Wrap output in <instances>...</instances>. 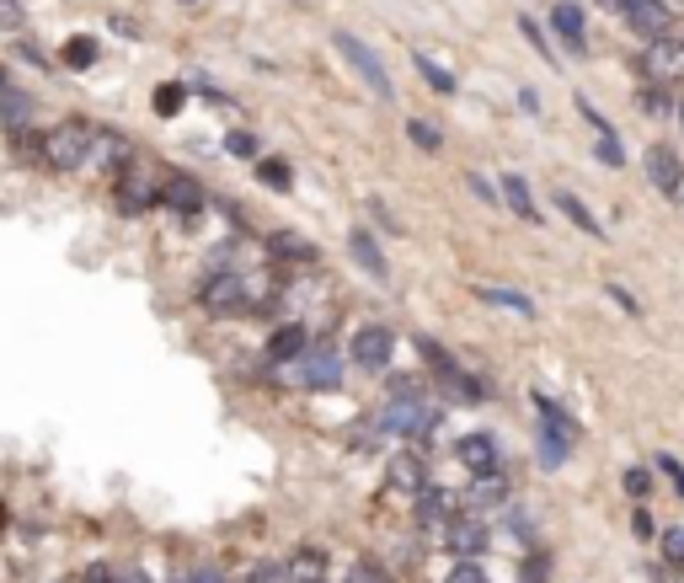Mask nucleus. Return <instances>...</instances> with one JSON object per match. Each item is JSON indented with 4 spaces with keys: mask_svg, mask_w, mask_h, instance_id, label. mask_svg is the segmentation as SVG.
<instances>
[{
    "mask_svg": "<svg viewBox=\"0 0 684 583\" xmlns=\"http://www.w3.org/2000/svg\"><path fill=\"white\" fill-rule=\"evenodd\" d=\"M273 252L294 257V263H316V247H310L305 236H289V230H278V236H273Z\"/></svg>",
    "mask_w": 684,
    "mask_h": 583,
    "instance_id": "nucleus-26",
    "label": "nucleus"
},
{
    "mask_svg": "<svg viewBox=\"0 0 684 583\" xmlns=\"http://www.w3.org/2000/svg\"><path fill=\"white\" fill-rule=\"evenodd\" d=\"M642 70L652 75V81H679L684 75V43L668 33V38H658V43H647V54H642Z\"/></svg>",
    "mask_w": 684,
    "mask_h": 583,
    "instance_id": "nucleus-7",
    "label": "nucleus"
},
{
    "mask_svg": "<svg viewBox=\"0 0 684 583\" xmlns=\"http://www.w3.org/2000/svg\"><path fill=\"white\" fill-rule=\"evenodd\" d=\"M551 27H556V38L567 43V54H588V22H583V6L578 0H562V6L551 11Z\"/></svg>",
    "mask_w": 684,
    "mask_h": 583,
    "instance_id": "nucleus-9",
    "label": "nucleus"
},
{
    "mask_svg": "<svg viewBox=\"0 0 684 583\" xmlns=\"http://www.w3.org/2000/svg\"><path fill=\"white\" fill-rule=\"evenodd\" d=\"M407 140H412L417 150H428V156H433V150L444 145V134L433 129V124H423V118H407Z\"/></svg>",
    "mask_w": 684,
    "mask_h": 583,
    "instance_id": "nucleus-27",
    "label": "nucleus"
},
{
    "mask_svg": "<svg viewBox=\"0 0 684 583\" xmlns=\"http://www.w3.org/2000/svg\"><path fill=\"white\" fill-rule=\"evenodd\" d=\"M391 348H396V337H391V327H380V321H369V327H359L353 332V364L359 370H369V375H380V370H391Z\"/></svg>",
    "mask_w": 684,
    "mask_h": 583,
    "instance_id": "nucleus-4",
    "label": "nucleus"
},
{
    "mask_svg": "<svg viewBox=\"0 0 684 583\" xmlns=\"http://www.w3.org/2000/svg\"><path fill=\"white\" fill-rule=\"evenodd\" d=\"M380 428L385 434H407V439H428L433 428H439V412H433L423 396H417L412 386H401V396L391 407L380 412Z\"/></svg>",
    "mask_w": 684,
    "mask_h": 583,
    "instance_id": "nucleus-2",
    "label": "nucleus"
},
{
    "mask_svg": "<svg viewBox=\"0 0 684 583\" xmlns=\"http://www.w3.org/2000/svg\"><path fill=\"white\" fill-rule=\"evenodd\" d=\"M193 583H225V573H220V567H198Z\"/></svg>",
    "mask_w": 684,
    "mask_h": 583,
    "instance_id": "nucleus-46",
    "label": "nucleus"
},
{
    "mask_svg": "<svg viewBox=\"0 0 684 583\" xmlns=\"http://www.w3.org/2000/svg\"><path fill=\"white\" fill-rule=\"evenodd\" d=\"M385 477H391V487H401V493H423V487H428V466L417 455H396L391 466H385Z\"/></svg>",
    "mask_w": 684,
    "mask_h": 583,
    "instance_id": "nucleus-15",
    "label": "nucleus"
},
{
    "mask_svg": "<svg viewBox=\"0 0 684 583\" xmlns=\"http://www.w3.org/2000/svg\"><path fill=\"white\" fill-rule=\"evenodd\" d=\"M626 493H631L636 503H642V498L652 493V471H642V466H631V471H626Z\"/></svg>",
    "mask_w": 684,
    "mask_h": 583,
    "instance_id": "nucleus-35",
    "label": "nucleus"
},
{
    "mask_svg": "<svg viewBox=\"0 0 684 583\" xmlns=\"http://www.w3.org/2000/svg\"><path fill=\"white\" fill-rule=\"evenodd\" d=\"M305 348H310V337H305V327H278V332L268 337V359H273V364L305 359Z\"/></svg>",
    "mask_w": 684,
    "mask_h": 583,
    "instance_id": "nucleus-17",
    "label": "nucleus"
},
{
    "mask_svg": "<svg viewBox=\"0 0 684 583\" xmlns=\"http://www.w3.org/2000/svg\"><path fill=\"white\" fill-rule=\"evenodd\" d=\"M161 198H166V204L177 209V214H198V209H204V188H198L193 177H166Z\"/></svg>",
    "mask_w": 684,
    "mask_h": 583,
    "instance_id": "nucleus-16",
    "label": "nucleus"
},
{
    "mask_svg": "<svg viewBox=\"0 0 684 583\" xmlns=\"http://www.w3.org/2000/svg\"><path fill=\"white\" fill-rule=\"evenodd\" d=\"M332 43H337V54H342V59H348V65H353V70H359V81H364L369 91H375V97H380V102H391V97H396V86H391V75H385V65H380V54H375V49H369V43H364L359 33H337Z\"/></svg>",
    "mask_w": 684,
    "mask_h": 583,
    "instance_id": "nucleus-3",
    "label": "nucleus"
},
{
    "mask_svg": "<svg viewBox=\"0 0 684 583\" xmlns=\"http://www.w3.org/2000/svg\"><path fill=\"white\" fill-rule=\"evenodd\" d=\"M257 177L268 182V188H278V193H284V188H289V161H278V156L257 161Z\"/></svg>",
    "mask_w": 684,
    "mask_h": 583,
    "instance_id": "nucleus-30",
    "label": "nucleus"
},
{
    "mask_svg": "<svg viewBox=\"0 0 684 583\" xmlns=\"http://www.w3.org/2000/svg\"><path fill=\"white\" fill-rule=\"evenodd\" d=\"M150 198H155L150 188H123V193H118V204H123V209H150Z\"/></svg>",
    "mask_w": 684,
    "mask_h": 583,
    "instance_id": "nucleus-41",
    "label": "nucleus"
},
{
    "mask_svg": "<svg viewBox=\"0 0 684 583\" xmlns=\"http://www.w3.org/2000/svg\"><path fill=\"white\" fill-rule=\"evenodd\" d=\"M519 583H551V557H546V551H535V557L524 562V573H519Z\"/></svg>",
    "mask_w": 684,
    "mask_h": 583,
    "instance_id": "nucleus-33",
    "label": "nucleus"
},
{
    "mask_svg": "<svg viewBox=\"0 0 684 583\" xmlns=\"http://www.w3.org/2000/svg\"><path fill=\"white\" fill-rule=\"evenodd\" d=\"M476 295L487 300V305H503V311H513V316H535V300L519 295V289H492V284H481Z\"/></svg>",
    "mask_w": 684,
    "mask_h": 583,
    "instance_id": "nucleus-20",
    "label": "nucleus"
},
{
    "mask_svg": "<svg viewBox=\"0 0 684 583\" xmlns=\"http://www.w3.org/2000/svg\"><path fill=\"white\" fill-rule=\"evenodd\" d=\"M594 156H599L604 166H626V150H620V140H615V134H599Z\"/></svg>",
    "mask_w": 684,
    "mask_h": 583,
    "instance_id": "nucleus-34",
    "label": "nucleus"
},
{
    "mask_svg": "<svg viewBox=\"0 0 684 583\" xmlns=\"http://www.w3.org/2000/svg\"><path fill=\"white\" fill-rule=\"evenodd\" d=\"M300 380H305V386H316V391H337L342 386V354H332V348H305Z\"/></svg>",
    "mask_w": 684,
    "mask_h": 583,
    "instance_id": "nucleus-8",
    "label": "nucleus"
},
{
    "mask_svg": "<svg viewBox=\"0 0 684 583\" xmlns=\"http://www.w3.org/2000/svg\"><path fill=\"white\" fill-rule=\"evenodd\" d=\"M182 107H188V86H177V81L155 86V113H161V118H177Z\"/></svg>",
    "mask_w": 684,
    "mask_h": 583,
    "instance_id": "nucleus-25",
    "label": "nucleus"
},
{
    "mask_svg": "<svg viewBox=\"0 0 684 583\" xmlns=\"http://www.w3.org/2000/svg\"><path fill=\"white\" fill-rule=\"evenodd\" d=\"M663 562L684 573V525H668V530H663Z\"/></svg>",
    "mask_w": 684,
    "mask_h": 583,
    "instance_id": "nucleus-29",
    "label": "nucleus"
},
{
    "mask_svg": "<svg viewBox=\"0 0 684 583\" xmlns=\"http://www.w3.org/2000/svg\"><path fill=\"white\" fill-rule=\"evenodd\" d=\"M444 583H492V578H487V567H481L476 557H460V567H449Z\"/></svg>",
    "mask_w": 684,
    "mask_h": 583,
    "instance_id": "nucleus-31",
    "label": "nucleus"
},
{
    "mask_svg": "<svg viewBox=\"0 0 684 583\" xmlns=\"http://www.w3.org/2000/svg\"><path fill=\"white\" fill-rule=\"evenodd\" d=\"M556 209H562L567 220H572V225L583 230V236H594V241H604V225L594 220V209H588V204H583L578 193H567V188H562V193H556Z\"/></svg>",
    "mask_w": 684,
    "mask_h": 583,
    "instance_id": "nucleus-19",
    "label": "nucleus"
},
{
    "mask_svg": "<svg viewBox=\"0 0 684 583\" xmlns=\"http://www.w3.org/2000/svg\"><path fill=\"white\" fill-rule=\"evenodd\" d=\"M348 252H353V263H359L364 273H369V279H391V263H385V252H380V241L375 236H369V230H353V236H348Z\"/></svg>",
    "mask_w": 684,
    "mask_h": 583,
    "instance_id": "nucleus-12",
    "label": "nucleus"
},
{
    "mask_svg": "<svg viewBox=\"0 0 684 583\" xmlns=\"http://www.w3.org/2000/svg\"><path fill=\"white\" fill-rule=\"evenodd\" d=\"M647 177H652V188L668 193V198H679V188H684V166H679V156L668 145L647 150Z\"/></svg>",
    "mask_w": 684,
    "mask_h": 583,
    "instance_id": "nucleus-10",
    "label": "nucleus"
},
{
    "mask_svg": "<svg viewBox=\"0 0 684 583\" xmlns=\"http://www.w3.org/2000/svg\"><path fill=\"white\" fill-rule=\"evenodd\" d=\"M567 450H572V423H546V428H540V466H546V471L562 466Z\"/></svg>",
    "mask_w": 684,
    "mask_h": 583,
    "instance_id": "nucleus-14",
    "label": "nucleus"
},
{
    "mask_svg": "<svg viewBox=\"0 0 684 583\" xmlns=\"http://www.w3.org/2000/svg\"><path fill=\"white\" fill-rule=\"evenodd\" d=\"M423 525H449V519H455V498L449 493H439V487H423Z\"/></svg>",
    "mask_w": 684,
    "mask_h": 583,
    "instance_id": "nucleus-21",
    "label": "nucleus"
},
{
    "mask_svg": "<svg viewBox=\"0 0 684 583\" xmlns=\"http://www.w3.org/2000/svg\"><path fill=\"white\" fill-rule=\"evenodd\" d=\"M465 182H471V193L481 198V204H497V198H503V193H497V188H492V182L481 177V172H471V177H465Z\"/></svg>",
    "mask_w": 684,
    "mask_h": 583,
    "instance_id": "nucleus-40",
    "label": "nucleus"
},
{
    "mask_svg": "<svg viewBox=\"0 0 684 583\" xmlns=\"http://www.w3.org/2000/svg\"><path fill=\"white\" fill-rule=\"evenodd\" d=\"M631 525H636V535H652V530H658V525L647 519V509H636V514H631Z\"/></svg>",
    "mask_w": 684,
    "mask_h": 583,
    "instance_id": "nucleus-45",
    "label": "nucleus"
},
{
    "mask_svg": "<svg viewBox=\"0 0 684 583\" xmlns=\"http://www.w3.org/2000/svg\"><path fill=\"white\" fill-rule=\"evenodd\" d=\"M626 27L636 38H647V43H658L674 33V0H631L626 6Z\"/></svg>",
    "mask_w": 684,
    "mask_h": 583,
    "instance_id": "nucleus-5",
    "label": "nucleus"
},
{
    "mask_svg": "<svg viewBox=\"0 0 684 583\" xmlns=\"http://www.w3.org/2000/svg\"><path fill=\"white\" fill-rule=\"evenodd\" d=\"M679 124H684V97H679Z\"/></svg>",
    "mask_w": 684,
    "mask_h": 583,
    "instance_id": "nucleus-48",
    "label": "nucleus"
},
{
    "mask_svg": "<svg viewBox=\"0 0 684 583\" xmlns=\"http://www.w3.org/2000/svg\"><path fill=\"white\" fill-rule=\"evenodd\" d=\"M610 300H615V305H620V311H626V316H642V305H636V295H631V289L610 284Z\"/></svg>",
    "mask_w": 684,
    "mask_h": 583,
    "instance_id": "nucleus-42",
    "label": "nucleus"
},
{
    "mask_svg": "<svg viewBox=\"0 0 684 583\" xmlns=\"http://www.w3.org/2000/svg\"><path fill=\"white\" fill-rule=\"evenodd\" d=\"M81 583H118V578H113V567H102V562H97V567H86V578H81Z\"/></svg>",
    "mask_w": 684,
    "mask_h": 583,
    "instance_id": "nucleus-43",
    "label": "nucleus"
},
{
    "mask_svg": "<svg viewBox=\"0 0 684 583\" xmlns=\"http://www.w3.org/2000/svg\"><path fill=\"white\" fill-rule=\"evenodd\" d=\"M27 113H33V102H27V91H6V102H0V118H6V124H22Z\"/></svg>",
    "mask_w": 684,
    "mask_h": 583,
    "instance_id": "nucleus-32",
    "label": "nucleus"
},
{
    "mask_svg": "<svg viewBox=\"0 0 684 583\" xmlns=\"http://www.w3.org/2000/svg\"><path fill=\"white\" fill-rule=\"evenodd\" d=\"M204 305H209V311H220V316H236L241 305H246L241 273H214V279L204 284Z\"/></svg>",
    "mask_w": 684,
    "mask_h": 583,
    "instance_id": "nucleus-11",
    "label": "nucleus"
},
{
    "mask_svg": "<svg viewBox=\"0 0 684 583\" xmlns=\"http://www.w3.org/2000/svg\"><path fill=\"white\" fill-rule=\"evenodd\" d=\"M0 86H6V70H0Z\"/></svg>",
    "mask_w": 684,
    "mask_h": 583,
    "instance_id": "nucleus-49",
    "label": "nucleus"
},
{
    "mask_svg": "<svg viewBox=\"0 0 684 583\" xmlns=\"http://www.w3.org/2000/svg\"><path fill=\"white\" fill-rule=\"evenodd\" d=\"M230 156H241V161H257V134L236 129V134H230Z\"/></svg>",
    "mask_w": 684,
    "mask_h": 583,
    "instance_id": "nucleus-36",
    "label": "nucleus"
},
{
    "mask_svg": "<svg viewBox=\"0 0 684 583\" xmlns=\"http://www.w3.org/2000/svg\"><path fill=\"white\" fill-rule=\"evenodd\" d=\"M599 6H604V11H620V17H626V6H631V0H599Z\"/></svg>",
    "mask_w": 684,
    "mask_h": 583,
    "instance_id": "nucleus-47",
    "label": "nucleus"
},
{
    "mask_svg": "<svg viewBox=\"0 0 684 583\" xmlns=\"http://www.w3.org/2000/svg\"><path fill=\"white\" fill-rule=\"evenodd\" d=\"M487 541H492V530L481 525L476 514H455L444 525V546L455 551V557H481V551H487Z\"/></svg>",
    "mask_w": 684,
    "mask_h": 583,
    "instance_id": "nucleus-6",
    "label": "nucleus"
},
{
    "mask_svg": "<svg viewBox=\"0 0 684 583\" xmlns=\"http://www.w3.org/2000/svg\"><path fill=\"white\" fill-rule=\"evenodd\" d=\"M508 498V482L497 477V471H476V487H471V503H481V509H487V503H503Z\"/></svg>",
    "mask_w": 684,
    "mask_h": 583,
    "instance_id": "nucleus-24",
    "label": "nucleus"
},
{
    "mask_svg": "<svg viewBox=\"0 0 684 583\" xmlns=\"http://www.w3.org/2000/svg\"><path fill=\"white\" fill-rule=\"evenodd\" d=\"M519 33H524V38H530V43H535V54H540V59H551V65H556V54H551V43H546V33H540V27H535L530 17H524V22H519Z\"/></svg>",
    "mask_w": 684,
    "mask_h": 583,
    "instance_id": "nucleus-37",
    "label": "nucleus"
},
{
    "mask_svg": "<svg viewBox=\"0 0 684 583\" xmlns=\"http://www.w3.org/2000/svg\"><path fill=\"white\" fill-rule=\"evenodd\" d=\"M503 204L519 214L524 225H540V204H535V193H530V182H524L519 172H508L503 177Z\"/></svg>",
    "mask_w": 684,
    "mask_h": 583,
    "instance_id": "nucleus-13",
    "label": "nucleus"
},
{
    "mask_svg": "<svg viewBox=\"0 0 684 583\" xmlns=\"http://www.w3.org/2000/svg\"><path fill=\"white\" fill-rule=\"evenodd\" d=\"M642 107H647V113H679V102L668 97V86H663V81L642 86Z\"/></svg>",
    "mask_w": 684,
    "mask_h": 583,
    "instance_id": "nucleus-28",
    "label": "nucleus"
},
{
    "mask_svg": "<svg viewBox=\"0 0 684 583\" xmlns=\"http://www.w3.org/2000/svg\"><path fill=\"white\" fill-rule=\"evenodd\" d=\"M22 22H27V17H22V6H17V0H0V33H17Z\"/></svg>",
    "mask_w": 684,
    "mask_h": 583,
    "instance_id": "nucleus-38",
    "label": "nucleus"
},
{
    "mask_svg": "<svg viewBox=\"0 0 684 583\" xmlns=\"http://www.w3.org/2000/svg\"><path fill=\"white\" fill-rule=\"evenodd\" d=\"M97 156V129L86 124H59L54 134H43V161L54 166V172H81V166Z\"/></svg>",
    "mask_w": 684,
    "mask_h": 583,
    "instance_id": "nucleus-1",
    "label": "nucleus"
},
{
    "mask_svg": "<svg viewBox=\"0 0 684 583\" xmlns=\"http://www.w3.org/2000/svg\"><path fill=\"white\" fill-rule=\"evenodd\" d=\"M658 471H663L668 482H674V493L684 498V466H679V460H674V455H658Z\"/></svg>",
    "mask_w": 684,
    "mask_h": 583,
    "instance_id": "nucleus-39",
    "label": "nucleus"
},
{
    "mask_svg": "<svg viewBox=\"0 0 684 583\" xmlns=\"http://www.w3.org/2000/svg\"><path fill=\"white\" fill-rule=\"evenodd\" d=\"M353 583H385V578H380L369 562H359V567H353Z\"/></svg>",
    "mask_w": 684,
    "mask_h": 583,
    "instance_id": "nucleus-44",
    "label": "nucleus"
},
{
    "mask_svg": "<svg viewBox=\"0 0 684 583\" xmlns=\"http://www.w3.org/2000/svg\"><path fill=\"white\" fill-rule=\"evenodd\" d=\"M412 65H417V75L433 86V91H444V97H455V75H449L439 59H428V54H412Z\"/></svg>",
    "mask_w": 684,
    "mask_h": 583,
    "instance_id": "nucleus-23",
    "label": "nucleus"
},
{
    "mask_svg": "<svg viewBox=\"0 0 684 583\" xmlns=\"http://www.w3.org/2000/svg\"><path fill=\"white\" fill-rule=\"evenodd\" d=\"M460 460L471 471H497V439L492 434H465L460 439Z\"/></svg>",
    "mask_w": 684,
    "mask_h": 583,
    "instance_id": "nucleus-18",
    "label": "nucleus"
},
{
    "mask_svg": "<svg viewBox=\"0 0 684 583\" xmlns=\"http://www.w3.org/2000/svg\"><path fill=\"white\" fill-rule=\"evenodd\" d=\"M97 59H102V43H97V38H81V33H75V38L65 43V65H70V70H91Z\"/></svg>",
    "mask_w": 684,
    "mask_h": 583,
    "instance_id": "nucleus-22",
    "label": "nucleus"
}]
</instances>
